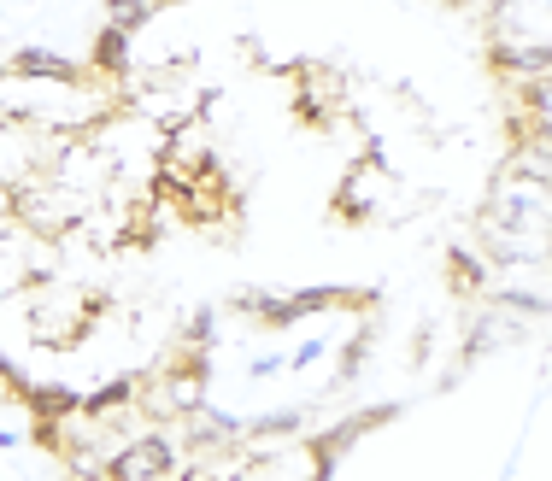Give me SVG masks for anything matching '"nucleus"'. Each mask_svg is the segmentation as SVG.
<instances>
[{
	"instance_id": "obj_1",
	"label": "nucleus",
	"mask_w": 552,
	"mask_h": 481,
	"mask_svg": "<svg viewBox=\"0 0 552 481\" xmlns=\"http://www.w3.org/2000/svg\"><path fill=\"white\" fill-rule=\"evenodd\" d=\"M136 405L147 417H171V423H183L194 405H206V370H200V358H183V364H171V370H159V376H147L136 388Z\"/></svg>"
},
{
	"instance_id": "obj_2",
	"label": "nucleus",
	"mask_w": 552,
	"mask_h": 481,
	"mask_svg": "<svg viewBox=\"0 0 552 481\" xmlns=\"http://www.w3.org/2000/svg\"><path fill=\"white\" fill-rule=\"evenodd\" d=\"M106 481H183L177 476V446L159 435V429H147V435H136L130 446L112 452Z\"/></svg>"
},
{
	"instance_id": "obj_3",
	"label": "nucleus",
	"mask_w": 552,
	"mask_h": 481,
	"mask_svg": "<svg viewBox=\"0 0 552 481\" xmlns=\"http://www.w3.org/2000/svg\"><path fill=\"white\" fill-rule=\"evenodd\" d=\"M494 47H547V0H500Z\"/></svg>"
},
{
	"instance_id": "obj_4",
	"label": "nucleus",
	"mask_w": 552,
	"mask_h": 481,
	"mask_svg": "<svg viewBox=\"0 0 552 481\" xmlns=\"http://www.w3.org/2000/svg\"><path fill=\"white\" fill-rule=\"evenodd\" d=\"M12 71H18L24 83H77V65H71L65 53H53V47H24V53H12Z\"/></svg>"
},
{
	"instance_id": "obj_5",
	"label": "nucleus",
	"mask_w": 552,
	"mask_h": 481,
	"mask_svg": "<svg viewBox=\"0 0 552 481\" xmlns=\"http://www.w3.org/2000/svg\"><path fill=\"white\" fill-rule=\"evenodd\" d=\"M159 6H171V0H106V24H112V30H124V36H136Z\"/></svg>"
},
{
	"instance_id": "obj_6",
	"label": "nucleus",
	"mask_w": 552,
	"mask_h": 481,
	"mask_svg": "<svg viewBox=\"0 0 552 481\" xmlns=\"http://www.w3.org/2000/svg\"><path fill=\"white\" fill-rule=\"evenodd\" d=\"M124 47H130V36L106 24V30H100V47H94V65H100V71H124V65H130V53H124Z\"/></svg>"
},
{
	"instance_id": "obj_7",
	"label": "nucleus",
	"mask_w": 552,
	"mask_h": 481,
	"mask_svg": "<svg viewBox=\"0 0 552 481\" xmlns=\"http://www.w3.org/2000/svg\"><path fill=\"white\" fill-rule=\"evenodd\" d=\"M318 358H323V341H306V347L288 358V370H306V364H318Z\"/></svg>"
},
{
	"instance_id": "obj_8",
	"label": "nucleus",
	"mask_w": 552,
	"mask_h": 481,
	"mask_svg": "<svg viewBox=\"0 0 552 481\" xmlns=\"http://www.w3.org/2000/svg\"><path fill=\"white\" fill-rule=\"evenodd\" d=\"M0 394H6V388H0Z\"/></svg>"
}]
</instances>
